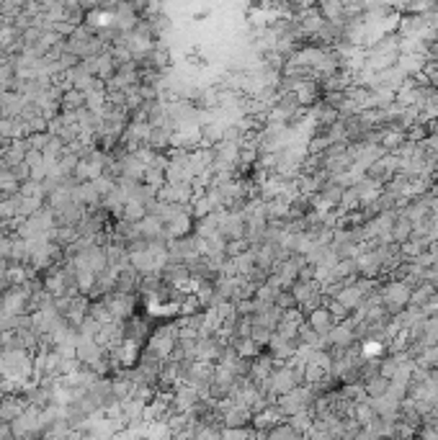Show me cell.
<instances>
[{"label": "cell", "instance_id": "cell-1", "mask_svg": "<svg viewBox=\"0 0 438 440\" xmlns=\"http://www.w3.org/2000/svg\"><path fill=\"white\" fill-rule=\"evenodd\" d=\"M301 384H304V366L297 363V360H289V363L276 366L271 378H268V384H265V389L279 399V396L289 394V391H294V389L301 387Z\"/></svg>", "mask_w": 438, "mask_h": 440}, {"label": "cell", "instance_id": "cell-2", "mask_svg": "<svg viewBox=\"0 0 438 440\" xmlns=\"http://www.w3.org/2000/svg\"><path fill=\"white\" fill-rule=\"evenodd\" d=\"M379 291V299H382L384 309L389 312L392 317H397L400 312H405L410 306V297H412V288L400 279H389L387 283L376 288Z\"/></svg>", "mask_w": 438, "mask_h": 440}, {"label": "cell", "instance_id": "cell-3", "mask_svg": "<svg viewBox=\"0 0 438 440\" xmlns=\"http://www.w3.org/2000/svg\"><path fill=\"white\" fill-rule=\"evenodd\" d=\"M315 402H317V391L312 387H307V384H301V387H297L294 391H289V394H283L276 399V407L283 412V417L289 420V417H294V414L299 412H310L312 407H315Z\"/></svg>", "mask_w": 438, "mask_h": 440}, {"label": "cell", "instance_id": "cell-4", "mask_svg": "<svg viewBox=\"0 0 438 440\" xmlns=\"http://www.w3.org/2000/svg\"><path fill=\"white\" fill-rule=\"evenodd\" d=\"M175 342H178V324H175V327L173 324H168V327H160V330L152 333V337H150L145 345V351L152 353L157 360L168 363V360L173 358Z\"/></svg>", "mask_w": 438, "mask_h": 440}, {"label": "cell", "instance_id": "cell-5", "mask_svg": "<svg viewBox=\"0 0 438 440\" xmlns=\"http://www.w3.org/2000/svg\"><path fill=\"white\" fill-rule=\"evenodd\" d=\"M397 170H400V160H397L394 155H384L382 160H376L374 165L366 168L364 178L371 180L376 188H382V186H387V183L397 175Z\"/></svg>", "mask_w": 438, "mask_h": 440}, {"label": "cell", "instance_id": "cell-6", "mask_svg": "<svg viewBox=\"0 0 438 440\" xmlns=\"http://www.w3.org/2000/svg\"><path fill=\"white\" fill-rule=\"evenodd\" d=\"M196 191L191 183H165L163 188L157 191V201L165 204H175V206H191Z\"/></svg>", "mask_w": 438, "mask_h": 440}, {"label": "cell", "instance_id": "cell-7", "mask_svg": "<svg viewBox=\"0 0 438 440\" xmlns=\"http://www.w3.org/2000/svg\"><path fill=\"white\" fill-rule=\"evenodd\" d=\"M304 324L312 327L322 340H328V335L335 330V324L338 322H335V317L330 315L328 306H319V309H315V312H310V315L304 317Z\"/></svg>", "mask_w": 438, "mask_h": 440}, {"label": "cell", "instance_id": "cell-8", "mask_svg": "<svg viewBox=\"0 0 438 440\" xmlns=\"http://www.w3.org/2000/svg\"><path fill=\"white\" fill-rule=\"evenodd\" d=\"M139 281H142V276H139L132 265H127V268H121L119 273H116V291H119V294H132V297H137Z\"/></svg>", "mask_w": 438, "mask_h": 440}, {"label": "cell", "instance_id": "cell-9", "mask_svg": "<svg viewBox=\"0 0 438 440\" xmlns=\"http://www.w3.org/2000/svg\"><path fill=\"white\" fill-rule=\"evenodd\" d=\"M412 222L410 219H405L402 214H397V219H394V227H392V245H405L410 243L412 237Z\"/></svg>", "mask_w": 438, "mask_h": 440}, {"label": "cell", "instance_id": "cell-10", "mask_svg": "<svg viewBox=\"0 0 438 440\" xmlns=\"http://www.w3.org/2000/svg\"><path fill=\"white\" fill-rule=\"evenodd\" d=\"M85 108V93H80V90H64L62 93V111L64 114H78V111H82Z\"/></svg>", "mask_w": 438, "mask_h": 440}, {"label": "cell", "instance_id": "cell-11", "mask_svg": "<svg viewBox=\"0 0 438 440\" xmlns=\"http://www.w3.org/2000/svg\"><path fill=\"white\" fill-rule=\"evenodd\" d=\"M361 387H364V391H366V396H369V399H376V396L387 394V389H389V378H384L382 373H376V376L366 378Z\"/></svg>", "mask_w": 438, "mask_h": 440}, {"label": "cell", "instance_id": "cell-12", "mask_svg": "<svg viewBox=\"0 0 438 440\" xmlns=\"http://www.w3.org/2000/svg\"><path fill=\"white\" fill-rule=\"evenodd\" d=\"M263 440H301V435H297V430L289 423H281L276 425L271 432H265Z\"/></svg>", "mask_w": 438, "mask_h": 440}, {"label": "cell", "instance_id": "cell-13", "mask_svg": "<svg viewBox=\"0 0 438 440\" xmlns=\"http://www.w3.org/2000/svg\"><path fill=\"white\" fill-rule=\"evenodd\" d=\"M222 440H256L253 428H238V430H222Z\"/></svg>", "mask_w": 438, "mask_h": 440}, {"label": "cell", "instance_id": "cell-14", "mask_svg": "<svg viewBox=\"0 0 438 440\" xmlns=\"http://www.w3.org/2000/svg\"><path fill=\"white\" fill-rule=\"evenodd\" d=\"M274 306H279L281 312H289V309H297V299L292 297V291H289V288H283V291H279Z\"/></svg>", "mask_w": 438, "mask_h": 440}, {"label": "cell", "instance_id": "cell-15", "mask_svg": "<svg viewBox=\"0 0 438 440\" xmlns=\"http://www.w3.org/2000/svg\"><path fill=\"white\" fill-rule=\"evenodd\" d=\"M189 60H191V64H201V67L207 64V57H204V54H201L199 49H193L191 57H189Z\"/></svg>", "mask_w": 438, "mask_h": 440}]
</instances>
